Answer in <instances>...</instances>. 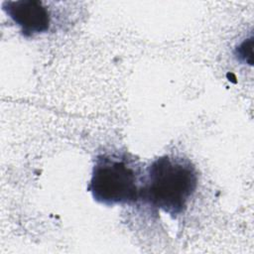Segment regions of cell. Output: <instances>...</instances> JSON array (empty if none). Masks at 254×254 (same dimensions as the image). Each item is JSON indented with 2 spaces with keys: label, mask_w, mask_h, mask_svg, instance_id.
<instances>
[{
  "label": "cell",
  "mask_w": 254,
  "mask_h": 254,
  "mask_svg": "<svg viewBox=\"0 0 254 254\" xmlns=\"http://www.w3.org/2000/svg\"><path fill=\"white\" fill-rule=\"evenodd\" d=\"M197 183L196 169L190 160L164 155L147 168L140 198L150 206L177 217L187 209Z\"/></svg>",
  "instance_id": "1"
},
{
  "label": "cell",
  "mask_w": 254,
  "mask_h": 254,
  "mask_svg": "<svg viewBox=\"0 0 254 254\" xmlns=\"http://www.w3.org/2000/svg\"><path fill=\"white\" fill-rule=\"evenodd\" d=\"M143 177L133 161L117 155H99L88 185L94 200L105 205L136 202Z\"/></svg>",
  "instance_id": "2"
},
{
  "label": "cell",
  "mask_w": 254,
  "mask_h": 254,
  "mask_svg": "<svg viewBox=\"0 0 254 254\" xmlns=\"http://www.w3.org/2000/svg\"><path fill=\"white\" fill-rule=\"evenodd\" d=\"M2 9L20 27L25 37L45 33L50 29L51 14L42 1H4Z\"/></svg>",
  "instance_id": "3"
}]
</instances>
